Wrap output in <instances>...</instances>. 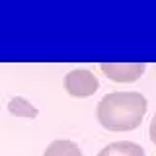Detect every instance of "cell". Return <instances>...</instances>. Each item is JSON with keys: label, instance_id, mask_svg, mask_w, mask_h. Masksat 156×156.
<instances>
[{"label": "cell", "instance_id": "1", "mask_svg": "<svg viewBox=\"0 0 156 156\" xmlns=\"http://www.w3.org/2000/svg\"><path fill=\"white\" fill-rule=\"evenodd\" d=\"M146 98L140 92H113L98 104V121L107 131H133L146 113Z\"/></svg>", "mask_w": 156, "mask_h": 156}, {"label": "cell", "instance_id": "2", "mask_svg": "<svg viewBox=\"0 0 156 156\" xmlns=\"http://www.w3.org/2000/svg\"><path fill=\"white\" fill-rule=\"evenodd\" d=\"M65 88L72 98H90L92 94L98 92L100 80L88 68H74V70L66 72Z\"/></svg>", "mask_w": 156, "mask_h": 156}, {"label": "cell", "instance_id": "3", "mask_svg": "<svg viewBox=\"0 0 156 156\" xmlns=\"http://www.w3.org/2000/svg\"><path fill=\"white\" fill-rule=\"evenodd\" d=\"M101 70L113 82H136L144 74V62H101Z\"/></svg>", "mask_w": 156, "mask_h": 156}, {"label": "cell", "instance_id": "4", "mask_svg": "<svg viewBox=\"0 0 156 156\" xmlns=\"http://www.w3.org/2000/svg\"><path fill=\"white\" fill-rule=\"evenodd\" d=\"M98 156H146L144 148L136 143H129V140H117L104 146L98 152Z\"/></svg>", "mask_w": 156, "mask_h": 156}, {"label": "cell", "instance_id": "5", "mask_svg": "<svg viewBox=\"0 0 156 156\" xmlns=\"http://www.w3.org/2000/svg\"><path fill=\"white\" fill-rule=\"evenodd\" d=\"M43 156H84L76 143L68 139H57L45 148Z\"/></svg>", "mask_w": 156, "mask_h": 156}, {"label": "cell", "instance_id": "6", "mask_svg": "<svg viewBox=\"0 0 156 156\" xmlns=\"http://www.w3.org/2000/svg\"><path fill=\"white\" fill-rule=\"evenodd\" d=\"M8 111L16 117H37V107L27 101L26 98L16 96V98H10L8 101Z\"/></svg>", "mask_w": 156, "mask_h": 156}, {"label": "cell", "instance_id": "7", "mask_svg": "<svg viewBox=\"0 0 156 156\" xmlns=\"http://www.w3.org/2000/svg\"><path fill=\"white\" fill-rule=\"evenodd\" d=\"M148 135H150V140L156 144V115L152 117V121H150V129H148Z\"/></svg>", "mask_w": 156, "mask_h": 156}]
</instances>
